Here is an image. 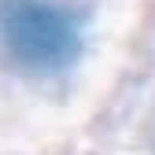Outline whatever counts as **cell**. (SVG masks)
Returning <instances> with one entry per match:
<instances>
[{"label":"cell","mask_w":155,"mask_h":155,"mask_svg":"<svg viewBox=\"0 0 155 155\" xmlns=\"http://www.w3.org/2000/svg\"><path fill=\"white\" fill-rule=\"evenodd\" d=\"M0 45L15 67L52 74L74 63L81 30L78 18L52 0H0Z\"/></svg>","instance_id":"6da1fadb"}]
</instances>
